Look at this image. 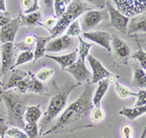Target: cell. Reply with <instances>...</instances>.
Returning <instances> with one entry per match:
<instances>
[{
    "mask_svg": "<svg viewBox=\"0 0 146 138\" xmlns=\"http://www.w3.org/2000/svg\"><path fill=\"white\" fill-rule=\"evenodd\" d=\"M94 88L95 86L93 84L87 83L82 94L64 110L55 125L42 135L45 136L53 133L71 132L73 130L84 128L82 123L86 121L88 115L94 107L92 102Z\"/></svg>",
    "mask_w": 146,
    "mask_h": 138,
    "instance_id": "cell-1",
    "label": "cell"
},
{
    "mask_svg": "<svg viewBox=\"0 0 146 138\" xmlns=\"http://www.w3.org/2000/svg\"><path fill=\"white\" fill-rule=\"evenodd\" d=\"M0 98L5 104L9 125H13L14 127H25L23 114L27 107V104L29 96L13 90H1Z\"/></svg>",
    "mask_w": 146,
    "mask_h": 138,
    "instance_id": "cell-2",
    "label": "cell"
},
{
    "mask_svg": "<svg viewBox=\"0 0 146 138\" xmlns=\"http://www.w3.org/2000/svg\"><path fill=\"white\" fill-rule=\"evenodd\" d=\"M76 88V85L72 84L71 82L67 81L63 86H60L56 92L54 93L53 96L51 97L50 102L48 104L45 113H44V118L42 120L39 128V135L43 134L44 130L47 129L48 125L56 118V116L64 109L66 106V102L68 99V95Z\"/></svg>",
    "mask_w": 146,
    "mask_h": 138,
    "instance_id": "cell-3",
    "label": "cell"
},
{
    "mask_svg": "<svg viewBox=\"0 0 146 138\" xmlns=\"http://www.w3.org/2000/svg\"><path fill=\"white\" fill-rule=\"evenodd\" d=\"M92 10V8L88 6L86 2L80 1V0H74V1H70L68 4L66 11L63 15L58 20L56 26L50 31V36L52 38H56L58 35L62 34L67 26L71 22L77 20L80 16H82L84 13Z\"/></svg>",
    "mask_w": 146,
    "mask_h": 138,
    "instance_id": "cell-4",
    "label": "cell"
},
{
    "mask_svg": "<svg viewBox=\"0 0 146 138\" xmlns=\"http://www.w3.org/2000/svg\"><path fill=\"white\" fill-rule=\"evenodd\" d=\"M117 10L127 18L136 17L144 14L146 10V2L143 0H114Z\"/></svg>",
    "mask_w": 146,
    "mask_h": 138,
    "instance_id": "cell-5",
    "label": "cell"
},
{
    "mask_svg": "<svg viewBox=\"0 0 146 138\" xmlns=\"http://www.w3.org/2000/svg\"><path fill=\"white\" fill-rule=\"evenodd\" d=\"M107 18V13L103 10H90L82 15L81 30L82 32H88L90 29L95 28L100 22Z\"/></svg>",
    "mask_w": 146,
    "mask_h": 138,
    "instance_id": "cell-6",
    "label": "cell"
},
{
    "mask_svg": "<svg viewBox=\"0 0 146 138\" xmlns=\"http://www.w3.org/2000/svg\"><path fill=\"white\" fill-rule=\"evenodd\" d=\"M82 39L92 41L105 49L107 52H111V35L106 31L94 30V31L82 32Z\"/></svg>",
    "mask_w": 146,
    "mask_h": 138,
    "instance_id": "cell-7",
    "label": "cell"
},
{
    "mask_svg": "<svg viewBox=\"0 0 146 138\" xmlns=\"http://www.w3.org/2000/svg\"><path fill=\"white\" fill-rule=\"evenodd\" d=\"M88 61L91 65V68L93 70V74H92V83L93 85L98 83L101 80L104 79H108L109 77L113 76V73L105 68L102 65V63L98 59H96L95 57H93L92 55H89L88 57Z\"/></svg>",
    "mask_w": 146,
    "mask_h": 138,
    "instance_id": "cell-8",
    "label": "cell"
},
{
    "mask_svg": "<svg viewBox=\"0 0 146 138\" xmlns=\"http://www.w3.org/2000/svg\"><path fill=\"white\" fill-rule=\"evenodd\" d=\"M65 71L69 72L79 84L83 82H88L92 77L91 72L86 66V60L81 59L80 57L77 58V60L72 65L67 67Z\"/></svg>",
    "mask_w": 146,
    "mask_h": 138,
    "instance_id": "cell-9",
    "label": "cell"
},
{
    "mask_svg": "<svg viewBox=\"0 0 146 138\" xmlns=\"http://www.w3.org/2000/svg\"><path fill=\"white\" fill-rule=\"evenodd\" d=\"M105 3H106V6H107V14H109L110 20H111V23H110V24H111L113 27L118 29L120 32L126 34L127 28H128L127 26H128L129 18L123 16L116 8H114V7L111 5V2L110 1H107V2H105Z\"/></svg>",
    "mask_w": 146,
    "mask_h": 138,
    "instance_id": "cell-10",
    "label": "cell"
},
{
    "mask_svg": "<svg viewBox=\"0 0 146 138\" xmlns=\"http://www.w3.org/2000/svg\"><path fill=\"white\" fill-rule=\"evenodd\" d=\"M21 25V18L20 17L11 20L7 24L1 26L0 29V41L1 43H14L19 31V27Z\"/></svg>",
    "mask_w": 146,
    "mask_h": 138,
    "instance_id": "cell-11",
    "label": "cell"
},
{
    "mask_svg": "<svg viewBox=\"0 0 146 138\" xmlns=\"http://www.w3.org/2000/svg\"><path fill=\"white\" fill-rule=\"evenodd\" d=\"M1 50V67L0 72L2 75H5L10 71L15 65V58H14V44L5 43L0 47Z\"/></svg>",
    "mask_w": 146,
    "mask_h": 138,
    "instance_id": "cell-12",
    "label": "cell"
},
{
    "mask_svg": "<svg viewBox=\"0 0 146 138\" xmlns=\"http://www.w3.org/2000/svg\"><path fill=\"white\" fill-rule=\"evenodd\" d=\"M74 44V39L71 37H68L66 35H63L60 37L53 38L46 46V52L56 53L62 51L67 50Z\"/></svg>",
    "mask_w": 146,
    "mask_h": 138,
    "instance_id": "cell-13",
    "label": "cell"
},
{
    "mask_svg": "<svg viewBox=\"0 0 146 138\" xmlns=\"http://www.w3.org/2000/svg\"><path fill=\"white\" fill-rule=\"evenodd\" d=\"M111 41H112L113 50H114V53L117 55V57L120 58L121 60H123L125 63L126 62L128 63V58L129 57V53H131L129 47L122 39L118 38L115 35H112L111 36Z\"/></svg>",
    "mask_w": 146,
    "mask_h": 138,
    "instance_id": "cell-14",
    "label": "cell"
},
{
    "mask_svg": "<svg viewBox=\"0 0 146 138\" xmlns=\"http://www.w3.org/2000/svg\"><path fill=\"white\" fill-rule=\"evenodd\" d=\"M46 57L56 61L60 65V68L62 70H65L67 67H69L70 65H72L77 60V58H78V53H77V50H75L71 53H67V55H47Z\"/></svg>",
    "mask_w": 146,
    "mask_h": 138,
    "instance_id": "cell-15",
    "label": "cell"
},
{
    "mask_svg": "<svg viewBox=\"0 0 146 138\" xmlns=\"http://www.w3.org/2000/svg\"><path fill=\"white\" fill-rule=\"evenodd\" d=\"M34 37H35V51L33 53L34 55L33 60L35 61V60H38L39 58H41L45 55L47 44L53 38L51 36H38V35H34Z\"/></svg>",
    "mask_w": 146,
    "mask_h": 138,
    "instance_id": "cell-16",
    "label": "cell"
},
{
    "mask_svg": "<svg viewBox=\"0 0 146 138\" xmlns=\"http://www.w3.org/2000/svg\"><path fill=\"white\" fill-rule=\"evenodd\" d=\"M42 116V110L40 105H33L27 106L23 114V121L25 123H38Z\"/></svg>",
    "mask_w": 146,
    "mask_h": 138,
    "instance_id": "cell-17",
    "label": "cell"
},
{
    "mask_svg": "<svg viewBox=\"0 0 146 138\" xmlns=\"http://www.w3.org/2000/svg\"><path fill=\"white\" fill-rule=\"evenodd\" d=\"M110 83L108 82L107 79L101 80L98 83V88L96 90V93L94 95V97H92V102L95 105V107H100L101 106V100H102L103 96L106 93L108 88H109Z\"/></svg>",
    "mask_w": 146,
    "mask_h": 138,
    "instance_id": "cell-18",
    "label": "cell"
},
{
    "mask_svg": "<svg viewBox=\"0 0 146 138\" xmlns=\"http://www.w3.org/2000/svg\"><path fill=\"white\" fill-rule=\"evenodd\" d=\"M27 76V72L23 71V70H21V69H15L12 72L10 78L8 79V81H7L5 83V85H4V90H8L13 88H16L18 84Z\"/></svg>",
    "mask_w": 146,
    "mask_h": 138,
    "instance_id": "cell-19",
    "label": "cell"
},
{
    "mask_svg": "<svg viewBox=\"0 0 146 138\" xmlns=\"http://www.w3.org/2000/svg\"><path fill=\"white\" fill-rule=\"evenodd\" d=\"M146 109L144 106L140 107H124L120 110L119 114L122 116H125L131 121H135L138 117L144 115Z\"/></svg>",
    "mask_w": 146,
    "mask_h": 138,
    "instance_id": "cell-20",
    "label": "cell"
},
{
    "mask_svg": "<svg viewBox=\"0 0 146 138\" xmlns=\"http://www.w3.org/2000/svg\"><path fill=\"white\" fill-rule=\"evenodd\" d=\"M145 14H143L140 17H137L135 20H133L128 30H127V34L131 35L133 33H135V32H143V33H145Z\"/></svg>",
    "mask_w": 146,
    "mask_h": 138,
    "instance_id": "cell-21",
    "label": "cell"
},
{
    "mask_svg": "<svg viewBox=\"0 0 146 138\" xmlns=\"http://www.w3.org/2000/svg\"><path fill=\"white\" fill-rule=\"evenodd\" d=\"M133 86L136 88H143L146 86V73L145 70L140 68L138 65L133 66Z\"/></svg>",
    "mask_w": 146,
    "mask_h": 138,
    "instance_id": "cell-22",
    "label": "cell"
},
{
    "mask_svg": "<svg viewBox=\"0 0 146 138\" xmlns=\"http://www.w3.org/2000/svg\"><path fill=\"white\" fill-rule=\"evenodd\" d=\"M28 76H29V85H28L27 92L41 93L45 90V86H44L43 83H41L31 72H28Z\"/></svg>",
    "mask_w": 146,
    "mask_h": 138,
    "instance_id": "cell-23",
    "label": "cell"
},
{
    "mask_svg": "<svg viewBox=\"0 0 146 138\" xmlns=\"http://www.w3.org/2000/svg\"><path fill=\"white\" fill-rule=\"evenodd\" d=\"M20 18H21V23H23V24L30 26V25H35L37 23H40V20L42 18V15L40 12L28 14V15L21 14Z\"/></svg>",
    "mask_w": 146,
    "mask_h": 138,
    "instance_id": "cell-24",
    "label": "cell"
},
{
    "mask_svg": "<svg viewBox=\"0 0 146 138\" xmlns=\"http://www.w3.org/2000/svg\"><path fill=\"white\" fill-rule=\"evenodd\" d=\"M94 44L92 43H88L82 39L81 36H79V47L78 50H77V53H78V57H80L81 59L86 60L87 57L90 55V50L93 47Z\"/></svg>",
    "mask_w": 146,
    "mask_h": 138,
    "instance_id": "cell-25",
    "label": "cell"
},
{
    "mask_svg": "<svg viewBox=\"0 0 146 138\" xmlns=\"http://www.w3.org/2000/svg\"><path fill=\"white\" fill-rule=\"evenodd\" d=\"M21 4H22V8L23 10V15L36 13L40 8L39 2L37 0H23Z\"/></svg>",
    "mask_w": 146,
    "mask_h": 138,
    "instance_id": "cell-26",
    "label": "cell"
},
{
    "mask_svg": "<svg viewBox=\"0 0 146 138\" xmlns=\"http://www.w3.org/2000/svg\"><path fill=\"white\" fill-rule=\"evenodd\" d=\"M35 43V37L34 35H27L23 38L22 42L16 45V49L21 50L23 52H32V48H33V44Z\"/></svg>",
    "mask_w": 146,
    "mask_h": 138,
    "instance_id": "cell-27",
    "label": "cell"
},
{
    "mask_svg": "<svg viewBox=\"0 0 146 138\" xmlns=\"http://www.w3.org/2000/svg\"><path fill=\"white\" fill-rule=\"evenodd\" d=\"M115 88H116V92L118 93L120 98H128L129 96H138V92H135L131 90H129V88H127L126 86L122 85V84L118 83V82H115Z\"/></svg>",
    "mask_w": 146,
    "mask_h": 138,
    "instance_id": "cell-28",
    "label": "cell"
},
{
    "mask_svg": "<svg viewBox=\"0 0 146 138\" xmlns=\"http://www.w3.org/2000/svg\"><path fill=\"white\" fill-rule=\"evenodd\" d=\"M105 118V112L102 109V107H95L94 106L91 110L90 113V120L92 123H98L100 121H102Z\"/></svg>",
    "mask_w": 146,
    "mask_h": 138,
    "instance_id": "cell-29",
    "label": "cell"
},
{
    "mask_svg": "<svg viewBox=\"0 0 146 138\" xmlns=\"http://www.w3.org/2000/svg\"><path fill=\"white\" fill-rule=\"evenodd\" d=\"M81 33H82V30H81V26H80V22L76 20L67 26L65 35L73 38V37H79Z\"/></svg>",
    "mask_w": 146,
    "mask_h": 138,
    "instance_id": "cell-30",
    "label": "cell"
},
{
    "mask_svg": "<svg viewBox=\"0 0 146 138\" xmlns=\"http://www.w3.org/2000/svg\"><path fill=\"white\" fill-rule=\"evenodd\" d=\"M70 3L69 0H56V1H54V9H55V14L56 16V18H60L63 14L66 11V8L68 6V4Z\"/></svg>",
    "mask_w": 146,
    "mask_h": 138,
    "instance_id": "cell-31",
    "label": "cell"
},
{
    "mask_svg": "<svg viewBox=\"0 0 146 138\" xmlns=\"http://www.w3.org/2000/svg\"><path fill=\"white\" fill-rule=\"evenodd\" d=\"M33 57H34L33 52H29V51H27V52H22L20 55H18L14 67H17L21 64H23V63H27V62L31 61V60H33Z\"/></svg>",
    "mask_w": 146,
    "mask_h": 138,
    "instance_id": "cell-32",
    "label": "cell"
},
{
    "mask_svg": "<svg viewBox=\"0 0 146 138\" xmlns=\"http://www.w3.org/2000/svg\"><path fill=\"white\" fill-rule=\"evenodd\" d=\"M25 132L28 138H38L39 137V128L38 123H25Z\"/></svg>",
    "mask_w": 146,
    "mask_h": 138,
    "instance_id": "cell-33",
    "label": "cell"
},
{
    "mask_svg": "<svg viewBox=\"0 0 146 138\" xmlns=\"http://www.w3.org/2000/svg\"><path fill=\"white\" fill-rule=\"evenodd\" d=\"M54 72H55V70L53 68H43V69L39 70L38 73L36 74L35 77H36L40 82H46L53 76Z\"/></svg>",
    "mask_w": 146,
    "mask_h": 138,
    "instance_id": "cell-34",
    "label": "cell"
},
{
    "mask_svg": "<svg viewBox=\"0 0 146 138\" xmlns=\"http://www.w3.org/2000/svg\"><path fill=\"white\" fill-rule=\"evenodd\" d=\"M133 59H136L140 64V68H142L143 70L146 69V53L141 48H139V50L137 52H135L133 55Z\"/></svg>",
    "mask_w": 146,
    "mask_h": 138,
    "instance_id": "cell-35",
    "label": "cell"
},
{
    "mask_svg": "<svg viewBox=\"0 0 146 138\" xmlns=\"http://www.w3.org/2000/svg\"><path fill=\"white\" fill-rule=\"evenodd\" d=\"M5 134L10 137H13V138H28L27 135L25 134V132L23 131L22 129H20L19 127L7 128V130L5 131Z\"/></svg>",
    "mask_w": 146,
    "mask_h": 138,
    "instance_id": "cell-36",
    "label": "cell"
},
{
    "mask_svg": "<svg viewBox=\"0 0 146 138\" xmlns=\"http://www.w3.org/2000/svg\"><path fill=\"white\" fill-rule=\"evenodd\" d=\"M28 85H29V76H28V73H27V76L25 77V78H23V80L18 84L16 88H18L20 93L25 94V92H27L28 90Z\"/></svg>",
    "mask_w": 146,
    "mask_h": 138,
    "instance_id": "cell-37",
    "label": "cell"
},
{
    "mask_svg": "<svg viewBox=\"0 0 146 138\" xmlns=\"http://www.w3.org/2000/svg\"><path fill=\"white\" fill-rule=\"evenodd\" d=\"M56 22H58V20H56V17H49V18H47L43 22H40L39 24H41L42 26L46 27V29L51 31V30L56 26Z\"/></svg>",
    "mask_w": 146,
    "mask_h": 138,
    "instance_id": "cell-38",
    "label": "cell"
},
{
    "mask_svg": "<svg viewBox=\"0 0 146 138\" xmlns=\"http://www.w3.org/2000/svg\"><path fill=\"white\" fill-rule=\"evenodd\" d=\"M121 135L122 137H133V128L131 125L126 123L123 127H121Z\"/></svg>",
    "mask_w": 146,
    "mask_h": 138,
    "instance_id": "cell-39",
    "label": "cell"
},
{
    "mask_svg": "<svg viewBox=\"0 0 146 138\" xmlns=\"http://www.w3.org/2000/svg\"><path fill=\"white\" fill-rule=\"evenodd\" d=\"M145 103H146V92H145V90H140L139 92H138L137 101H136L135 107L144 106Z\"/></svg>",
    "mask_w": 146,
    "mask_h": 138,
    "instance_id": "cell-40",
    "label": "cell"
},
{
    "mask_svg": "<svg viewBox=\"0 0 146 138\" xmlns=\"http://www.w3.org/2000/svg\"><path fill=\"white\" fill-rule=\"evenodd\" d=\"M11 20V14L7 12H0V26L7 24Z\"/></svg>",
    "mask_w": 146,
    "mask_h": 138,
    "instance_id": "cell-41",
    "label": "cell"
},
{
    "mask_svg": "<svg viewBox=\"0 0 146 138\" xmlns=\"http://www.w3.org/2000/svg\"><path fill=\"white\" fill-rule=\"evenodd\" d=\"M43 4V8H44V11L46 13H52L53 11V5H54V1H51V0H45V1H42L41 2Z\"/></svg>",
    "mask_w": 146,
    "mask_h": 138,
    "instance_id": "cell-42",
    "label": "cell"
},
{
    "mask_svg": "<svg viewBox=\"0 0 146 138\" xmlns=\"http://www.w3.org/2000/svg\"><path fill=\"white\" fill-rule=\"evenodd\" d=\"M7 128H8V127H7L5 121H4L3 119H0V137H1L2 135L5 134V131L7 130Z\"/></svg>",
    "mask_w": 146,
    "mask_h": 138,
    "instance_id": "cell-43",
    "label": "cell"
},
{
    "mask_svg": "<svg viewBox=\"0 0 146 138\" xmlns=\"http://www.w3.org/2000/svg\"><path fill=\"white\" fill-rule=\"evenodd\" d=\"M5 4L6 2L4 0H0V12H7Z\"/></svg>",
    "mask_w": 146,
    "mask_h": 138,
    "instance_id": "cell-44",
    "label": "cell"
},
{
    "mask_svg": "<svg viewBox=\"0 0 146 138\" xmlns=\"http://www.w3.org/2000/svg\"><path fill=\"white\" fill-rule=\"evenodd\" d=\"M145 136H146V131L144 130V131H143V133H142V135H141V137H140V138H145Z\"/></svg>",
    "mask_w": 146,
    "mask_h": 138,
    "instance_id": "cell-45",
    "label": "cell"
},
{
    "mask_svg": "<svg viewBox=\"0 0 146 138\" xmlns=\"http://www.w3.org/2000/svg\"><path fill=\"white\" fill-rule=\"evenodd\" d=\"M0 67H1V50H0Z\"/></svg>",
    "mask_w": 146,
    "mask_h": 138,
    "instance_id": "cell-46",
    "label": "cell"
},
{
    "mask_svg": "<svg viewBox=\"0 0 146 138\" xmlns=\"http://www.w3.org/2000/svg\"><path fill=\"white\" fill-rule=\"evenodd\" d=\"M0 138H5V134H4V135H2V136L0 137Z\"/></svg>",
    "mask_w": 146,
    "mask_h": 138,
    "instance_id": "cell-47",
    "label": "cell"
},
{
    "mask_svg": "<svg viewBox=\"0 0 146 138\" xmlns=\"http://www.w3.org/2000/svg\"><path fill=\"white\" fill-rule=\"evenodd\" d=\"M122 138H133V137H122Z\"/></svg>",
    "mask_w": 146,
    "mask_h": 138,
    "instance_id": "cell-48",
    "label": "cell"
},
{
    "mask_svg": "<svg viewBox=\"0 0 146 138\" xmlns=\"http://www.w3.org/2000/svg\"><path fill=\"white\" fill-rule=\"evenodd\" d=\"M103 138H106V137H103Z\"/></svg>",
    "mask_w": 146,
    "mask_h": 138,
    "instance_id": "cell-49",
    "label": "cell"
}]
</instances>
